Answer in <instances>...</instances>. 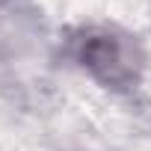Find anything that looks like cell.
I'll use <instances>...</instances> for the list:
<instances>
[{"mask_svg":"<svg viewBox=\"0 0 151 151\" xmlns=\"http://www.w3.org/2000/svg\"><path fill=\"white\" fill-rule=\"evenodd\" d=\"M3 3H6V0H0V6H3Z\"/></svg>","mask_w":151,"mask_h":151,"instance_id":"cell-2","label":"cell"},{"mask_svg":"<svg viewBox=\"0 0 151 151\" xmlns=\"http://www.w3.org/2000/svg\"><path fill=\"white\" fill-rule=\"evenodd\" d=\"M71 53L107 89H133L139 83L142 50L130 36L119 30H107V27L83 30L71 42Z\"/></svg>","mask_w":151,"mask_h":151,"instance_id":"cell-1","label":"cell"}]
</instances>
